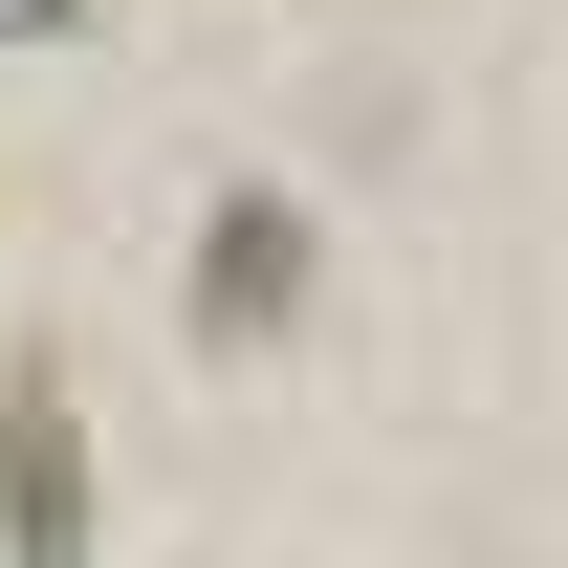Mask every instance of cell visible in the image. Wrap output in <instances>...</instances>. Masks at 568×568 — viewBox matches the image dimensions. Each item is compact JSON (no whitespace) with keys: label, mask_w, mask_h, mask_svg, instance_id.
<instances>
[{"label":"cell","mask_w":568,"mask_h":568,"mask_svg":"<svg viewBox=\"0 0 568 568\" xmlns=\"http://www.w3.org/2000/svg\"><path fill=\"white\" fill-rule=\"evenodd\" d=\"M0 568H88V394H67V351L0 372Z\"/></svg>","instance_id":"6da1fadb"},{"label":"cell","mask_w":568,"mask_h":568,"mask_svg":"<svg viewBox=\"0 0 568 568\" xmlns=\"http://www.w3.org/2000/svg\"><path fill=\"white\" fill-rule=\"evenodd\" d=\"M284 306H306V197H263V175H241V197L197 219V328H219V351H263Z\"/></svg>","instance_id":"7a4b0ae2"},{"label":"cell","mask_w":568,"mask_h":568,"mask_svg":"<svg viewBox=\"0 0 568 568\" xmlns=\"http://www.w3.org/2000/svg\"><path fill=\"white\" fill-rule=\"evenodd\" d=\"M67 22H88V0H0V44H67Z\"/></svg>","instance_id":"3957f363"}]
</instances>
